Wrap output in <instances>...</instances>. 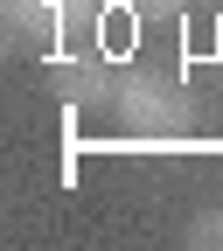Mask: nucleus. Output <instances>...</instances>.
Returning a JSON list of instances; mask_svg holds the SVG:
<instances>
[{
    "instance_id": "nucleus-1",
    "label": "nucleus",
    "mask_w": 223,
    "mask_h": 251,
    "mask_svg": "<svg viewBox=\"0 0 223 251\" xmlns=\"http://www.w3.org/2000/svg\"><path fill=\"white\" fill-rule=\"evenodd\" d=\"M112 112H119V126H125V140H147V147L181 140V133H188V119H196L188 91L168 84L161 70H125L119 91H112Z\"/></svg>"
},
{
    "instance_id": "nucleus-2",
    "label": "nucleus",
    "mask_w": 223,
    "mask_h": 251,
    "mask_svg": "<svg viewBox=\"0 0 223 251\" xmlns=\"http://www.w3.org/2000/svg\"><path fill=\"white\" fill-rule=\"evenodd\" d=\"M98 21V0H7V28L28 42H56L70 28H91Z\"/></svg>"
},
{
    "instance_id": "nucleus-3",
    "label": "nucleus",
    "mask_w": 223,
    "mask_h": 251,
    "mask_svg": "<svg viewBox=\"0 0 223 251\" xmlns=\"http://www.w3.org/2000/svg\"><path fill=\"white\" fill-rule=\"evenodd\" d=\"M49 84H56L63 105H112V91H119V77L105 70L98 56H70V49L49 63Z\"/></svg>"
},
{
    "instance_id": "nucleus-4",
    "label": "nucleus",
    "mask_w": 223,
    "mask_h": 251,
    "mask_svg": "<svg viewBox=\"0 0 223 251\" xmlns=\"http://www.w3.org/2000/svg\"><path fill=\"white\" fill-rule=\"evenodd\" d=\"M188 244L196 251H223V209H202L196 224H188Z\"/></svg>"
},
{
    "instance_id": "nucleus-5",
    "label": "nucleus",
    "mask_w": 223,
    "mask_h": 251,
    "mask_svg": "<svg viewBox=\"0 0 223 251\" xmlns=\"http://www.w3.org/2000/svg\"><path fill=\"white\" fill-rule=\"evenodd\" d=\"M125 7H140V14H174V7H188V0H125Z\"/></svg>"
}]
</instances>
